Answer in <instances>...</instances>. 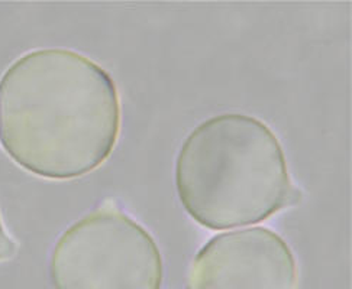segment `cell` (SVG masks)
<instances>
[{
	"instance_id": "3",
	"label": "cell",
	"mask_w": 352,
	"mask_h": 289,
	"mask_svg": "<svg viewBox=\"0 0 352 289\" xmlns=\"http://www.w3.org/2000/svg\"><path fill=\"white\" fill-rule=\"evenodd\" d=\"M50 275L56 289H161L164 260L150 231L104 205L64 230Z\"/></svg>"
},
{
	"instance_id": "1",
	"label": "cell",
	"mask_w": 352,
	"mask_h": 289,
	"mask_svg": "<svg viewBox=\"0 0 352 289\" xmlns=\"http://www.w3.org/2000/svg\"><path fill=\"white\" fill-rule=\"evenodd\" d=\"M119 130L115 80L78 51H28L0 78V142L34 175L70 180L91 172L111 157Z\"/></svg>"
},
{
	"instance_id": "2",
	"label": "cell",
	"mask_w": 352,
	"mask_h": 289,
	"mask_svg": "<svg viewBox=\"0 0 352 289\" xmlns=\"http://www.w3.org/2000/svg\"><path fill=\"white\" fill-rule=\"evenodd\" d=\"M174 183L187 214L210 230L261 223L290 205L296 188L273 129L238 112L208 117L186 136Z\"/></svg>"
},
{
	"instance_id": "4",
	"label": "cell",
	"mask_w": 352,
	"mask_h": 289,
	"mask_svg": "<svg viewBox=\"0 0 352 289\" xmlns=\"http://www.w3.org/2000/svg\"><path fill=\"white\" fill-rule=\"evenodd\" d=\"M299 266L289 243L267 227L219 233L201 247L187 289H297Z\"/></svg>"
},
{
	"instance_id": "5",
	"label": "cell",
	"mask_w": 352,
	"mask_h": 289,
	"mask_svg": "<svg viewBox=\"0 0 352 289\" xmlns=\"http://www.w3.org/2000/svg\"><path fill=\"white\" fill-rule=\"evenodd\" d=\"M16 244L13 239L8 235V231L2 222V214H0V260H5L15 255Z\"/></svg>"
}]
</instances>
